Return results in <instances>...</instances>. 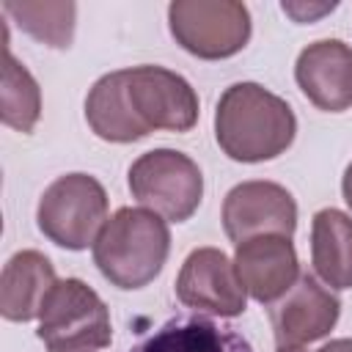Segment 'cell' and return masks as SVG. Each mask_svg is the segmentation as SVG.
Masks as SVG:
<instances>
[{
	"label": "cell",
	"instance_id": "obj_8",
	"mask_svg": "<svg viewBox=\"0 0 352 352\" xmlns=\"http://www.w3.org/2000/svg\"><path fill=\"white\" fill-rule=\"evenodd\" d=\"M223 228L231 242H245L261 234L292 236L297 228V204L292 192L275 182H242L223 201Z\"/></svg>",
	"mask_w": 352,
	"mask_h": 352
},
{
	"label": "cell",
	"instance_id": "obj_9",
	"mask_svg": "<svg viewBox=\"0 0 352 352\" xmlns=\"http://www.w3.org/2000/svg\"><path fill=\"white\" fill-rule=\"evenodd\" d=\"M245 294L234 261L217 248H195L176 278V297L187 308L214 316H239L248 305Z\"/></svg>",
	"mask_w": 352,
	"mask_h": 352
},
{
	"label": "cell",
	"instance_id": "obj_15",
	"mask_svg": "<svg viewBox=\"0 0 352 352\" xmlns=\"http://www.w3.org/2000/svg\"><path fill=\"white\" fill-rule=\"evenodd\" d=\"M311 264L330 289H352V217L319 209L311 223Z\"/></svg>",
	"mask_w": 352,
	"mask_h": 352
},
{
	"label": "cell",
	"instance_id": "obj_21",
	"mask_svg": "<svg viewBox=\"0 0 352 352\" xmlns=\"http://www.w3.org/2000/svg\"><path fill=\"white\" fill-rule=\"evenodd\" d=\"M341 192H344V201H346V206L352 209V162L346 165V170H344V182H341Z\"/></svg>",
	"mask_w": 352,
	"mask_h": 352
},
{
	"label": "cell",
	"instance_id": "obj_18",
	"mask_svg": "<svg viewBox=\"0 0 352 352\" xmlns=\"http://www.w3.org/2000/svg\"><path fill=\"white\" fill-rule=\"evenodd\" d=\"M3 11L36 41L66 50L74 38V16L77 6L74 3H16L8 0L3 3Z\"/></svg>",
	"mask_w": 352,
	"mask_h": 352
},
{
	"label": "cell",
	"instance_id": "obj_17",
	"mask_svg": "<svg viewBox=\"0 0 352 352\" xmlns=\"http://www.w3.org/2000/svg\"><path fill=\"white\" fill-rule=\"evenodd\" d=\"M3 124L16 132H30L41 116V91L33 74L11 55L8 38L3 47V88H0Z\"/></svg>",
	"mask_w": 352,
	"mask_h": 352
},
{
	"label": "cell",
	"instance_id": "obj_13",
	"mask_svg": "<svg viewBox=\"0 0 352 352\" xmlns=\"http://www.w3.org/2000/svg\"><path fill=\"white\" fill-rule=\"evenodd\" d=\"M58 283L50 258L38 250H19L8 258L0 275V314L8 322H30Z\"/></svg>",
	"mask_w": 352,
	"mask_h": 352
},
{
	"label": "cell",
	"instance_id": "obj_1",
	"mask_svg": "<svg viewBox=\"0 0 352 352\" xmlns=\"http://www.w3.org/2000/svg\"><path fill=\"white\" fill-rule=\"evenodd\" d=\"M297 132L292 107L258 82H234L214 110V138L236 162H264L283 154Z\"/></svg>",
	"mask_w": 352,
	"mask_h": 352
},
{
	"label": "cell",
	"instance_id": "obj_10",
	"mask_svg": "<svg viewBox=\"0 0 352 352\" xmlns=\"http://www.w3.org/2000/svg\"><path fill=\"white\" fill-rule=\"evenodd\" d=\"M341 314V302L314 275L300 272L294 286L272 305V333L278 346H302L324 338Z\"/></svg>",
	"mask_w": 352,
	"mask_h": 352
},
{
	"label": "cell",
	"instance_id": "obj_4",
	"mask_svg": "<svg viewBox=\"0 0 352 352\" xmlns=\"http://www.w3.org/2000/svg\"><path fill=\"white\" fill-rule=\"evenodd\" d=\"M36 220L50 242L66 250H85L107 223V192L88 173L58 176L44 190Z\"/></svg>",
	"mask_w": 352,
	"mask_h": 352
},
{
	"label": "cell",
	"instance_id": "obj_16",
	"mask_svg": "<svg viewBox=\"0 0 352 352\" xmlns=\"http://www.w3.org/2000/svg\"><path fill=\"white\" fill-rule=\"evenodd\" d=\"M85 121L102 140H110V143L140 140L124 99V69L110 72L94 82L85 99Z\"/></svg>",
	"mask_w": 352,
	"mask_h": 352
},
{
	"label": "cell",
	"instance_id": "obj_22",
	"mask_svg": "<svg viewBox=\"0 0 352 352\" xmlns=\"http://www.w3.org/2000/svg\"><path fill=\"white\" fill-rule=\"evenodd\" d=\"M278 352H308L302 346H278Z\"/></svg>",
	"mask_w": 352,
	"mask_h": 352
},
{
	"label": "cell",
	"instance_id": "obj_7",
	"mask_svg": "<svg viewBox=\"0 0 352 352\" xmlns=\"http://www.w3.org/2000/svg\"><path fill=\"white\" fill-rule=\"evenodd\" d=\"M168 25L176 44L204 60L231 58L250 38V14L236 0H176Z\"/></svg>",
	"mask_w": 352,
	"mask_h": 352
},
{
	"label": "cell",
	"instance_id": "obj_12",
	"mask_svg": "<svg viewBox=\"0 0 352 352\" xmlns=\"http://www.w3.org/2000/svg\"><path fill=\"white\" fill-rule=\"evenodd\" d=\"M294 80L311 104L327 113L352 107V47L338 38L308 44L294 63Z\"/></svg>",
	"mask_w": 352,
	"mask_h": 352
},
{
	"label": "cell",
	"instance_id": "obj_20",
	"mask_svg": "<svg viewBox=\"0 0 352 352\" xmlns=\"http://www.w3.org/2000/svg\"><path fill=\"white\" fill-rule=\"evenodd\" d=\"M319 352H352V338H333Z\"/></svg>",
	"mask_w": 352,
	"mask_h": 352
},
{
	"label": "cell",
	"instance_id": "obj_14",
	"mask_svg": "<svg viewBox=\"0 0 352 352\" xmlns=\"http://www.w3.org/2000/svg\"><path fill=\"white\" fill-rule=\"evenodd\" d=\"M132 352H253V346L231 324L206 316H176L138 341Z\"/></svg>",
	"mask_w": 352,
	"mask_h": 352
},
{
	"label": "cell",
	"instance_id": "obj_6",
	"mask_svg": "<svg viewBox=\"0 0 352 352\" xmlns=\"http://www.w3.org/2000/svg\"><path fill=\"white\" fill-rule=\"evenodd\" d=\"M129 190L146 209L162 214L165 220L184 223L201 206L204 176L187 154L154 148L132 162Z\"/></svg>",
	"mask_w": 352,
	"mask_h": 352
},
{
	"label": "cell",
	"instance_id": "obj_3",
	"mask_svg": "<svg viewBox=\"0 0 352 352\" xmlns=\"http://www.w3.org/2000/svg\"><path fill=\"white\" fill-rule=\"evenodd\" d=\"M38 338L50 352L104 349L113 341L107 305L80 278L58 280L41 305Z\"/></svg>",
	"mask_w": 352,
	"mask_h": 352
},
{
	"label": "cell",
	"instance_id": "obj_5",
	"mask_svg": "<svg viewBox=\"0 0 352 352\" xmlns=\"http://www.w3.org/2000/svg\"><path fill=\"white\" fill-rule=\"evenodd\" d=\"M124 99L140 138L154 129L187 132L198 121V96L192 85L165 66L124 69Z\"/></svg>",
	"mask_w": 352,
	"mask_h": 352
},
{
	"label": "cell",
	"instance_id": "obj_19",
	"mask_svg": "<svg viewBox=\"0 0 352 352\" xmlns=\"http://www.w3.org/2000/svg\"><path fill=\"white\" fill-rule=\"evenodd\" d=\"M294 22H314L322 14H330L336 8V3H322V6H305V3H283L280 6Z\"/></svg>",
	"mask_w": 352,
	"mask_h": 352
},
{
	"label": "cell",
	"instance_id": "obj_2",
	"mask_svg": "<svg viewBox=\"0 0 352 352\" xmlns=\"http://www.w3.org/2000/svg\"><path fill=\"white\" fill-rule=\"evenodd\" d=\"M170 231L162 214L124 206L102 226L94 242V264L118 289H143L165 267Z\"/></svg>",
	"mask_w": 352,
	"mask_h": 352
},
{
	"label": "cell",
	"instance_id": "obj_11",
	"mask_svg": "<svg viewBox=\"0 0 352 352\" xmlns=\"http://www.w3.org/2000/svg\"><path fill=\"white\" fill-rule=\"evenodd\" d=\"M234 267L245 292L258 302L280 300L300 278V261L292 236L280 234H261L239 242Z\"/></svg>",
	"mask_w": 352,
	"mask_h": 352
}]
</instances>
